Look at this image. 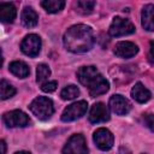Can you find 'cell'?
<instances>
[{"label":"cell","mask_w":154,"mask_h":154,"mask_svg":"<svg viewBox=\"0 0 154 154\" xmlns=\"http://www.w3.org/2000/svg\"><path fill=\"white\" fill-rule=\"evenodd\" d=\"M10 71H11L14 76H17V77H19V78H25V77H28L29 73H30L29 66H28L24 61H20V60L12 61V63L10 64Z\"/></svg>","instance_id":"17"},{"label":"cell","mask_w":154,"mask_h":154,"mask_svg":"<svg viewBox=\"0 0 154 154\" xmlns=\"http://www.w3.org/2000/svg\"><path fill=\"white\" fill-rule=\"evenodd\" d=\"M51 76V70L46 64H38L36 69V81L37 83H45V81L48 79Z\"/></svg>","instance_id":"19"},{"label":"cell","mask_w":154,"mask_h":154,"mask_svg":"<svg viewBox=\"0 0 154 154\" xmlns=\"http://www.w3.org/2000/svg\"><path fill=\"white\" fill-rule=\"evenodd\" d=\"M2 120H4L5 125L8 128H24L30 124L29 117L19 109L6 112L2 116Z\"/></svg>","instance_id":"6"},{"label":"cell","mask_w":154,"mask_h":154,"mask_svg":"<svg viewBox=\"0 0 154 154\" xmlns=\"http://www.w3.org/2000/svg\"><path fill=\"white\" fill-rule=\"evenodd\" d=\"M109 107L118 116H125L131 109L130 102L122 95H113L109 99Z\"/></svg>","instance_id":"11"},{"label":"cell","mask_w":154,"mask_h":154,"mask_svg":"<svg viewBox=\"0 0 154 154\" xmlns=\"http://www.w3.org/2000/svg\"><path fill=\"white\" fill-rule=\"evenodd\" d=\"M131 96L134 100H136L137 102L140 103H144L147 102L150 97H152V94L150 91L141 83V82H137L135 84V87L131 89Z\"/></svg>","instance_id":"14"},{"label":"cell","mask_w":154,"mask_h":154,"mask_svg":"<svg viewBox=\"0 0 154 154\" xmlns=\"http://www.w3.org/2000/svg\"><path fill=\"white\" fill-rule=\"evenodd\" d=\"M135 32V25L125 18L122 17H116L109 26V35L118 37V36H124V35H130Z\"/></svg>","instance_id":"5"},{"label":"cell","mask_w":154,"mask_h":154,"mask_svg":"<svg viewBox=\"0 0 154 154\" xmlns=\"http://www.w3.org/2000/svg\"><path fill=\"white\" fill-rule=\"evenodd\" d=\"M78 81L88 88L90 96L95 97L105 94L109 89V84L106 78L96 70L95 66H83L77 72Z\"/></svg>","instance_id":"2"},{"label":"cell","mask_w":154,"mask_h":154,"mask_svg":"<svg viewBox=\"0 0 154 154\" xmlns=\"http://www.w3.org/2000/svg\"><path fill=\"white\" fill-rule=\"evenodd\" d=\"M96 2L95 1H77L76 2V11L81 14H89L93 12Z\"/></svg>","instance_id":"20"},{"label":"cell","mask_w":154,"mask_h":154,"mask_svg":"<svg viewBox=\"0 0 154 154\" xmlns=\"http://www.w3.org/2000/svg\"><path fill=\"white\" fill-rule=\"evenodd\" d=\"M87 108H88V103L87 101H77V102H73L71 105H69L63 114H61V120L63 122H72V120H76L78 118H81L82 116H84V113L87 112Z\"/></svg>","instance_id":"7"},{"label":"cell","mask_w":154,"mask_h":154,"mask_svg":"<svg viewBox=\"0 0 154 154\" xmlns=\"http://www.w3.org/2000/svg\"><path fill=\"white\" fill-rule=\"evenodd\" d=\"M41 6L48 13H57L64 8L65 1H63V0H45L41 2Z\"/></svg>","instance_id":"18"},{"label":"cell","mask_w":154,"mask_h":154,"mask_svg":"<svg viewBox=\"0 0 154 154\" xmlns=\"http://www.w3.org/2000/svg\"><path fill=\"white\" fill-rule=\"evenodd\" d=\"M0 90H1V99H2V100L10 99V97H12V96L16 94L14 87H12V85H11L8 82H6L5 79H2L1 83H0Z\"/></svg>","instance_id":"22"},{"label":"cell","mask_w":154,"mask_h":154,"mask_svg":"<svg viewBox=\"0 0 154 154\" xmlns=\"http://www.w3.org/2000/svg\"><path fill=\"white\" fill-rule=\"evenodd\" d=\"M20 49L25 55L35 58L41 51V38H40V36H37L35 34L26 35L24 37V40L22 41V43H20Z\"/></svg>","instance_id":"8"},{"label":"cell","mask_w":154,"mask_h":154,"mask_svg":"<svg viewBox=\"0 0 154 154\" xmlns=\"http://www.w3.org/2000/svg\"><path fill=\"white\" fill-rule=\"evenodd\" d=\"M57 87H58V83L55 81H51V82H45L41 85V89L43 91H46V93H52V91H54L57 89Z\"/></svg>","instance_id":"24"},{"label":"cell","mask_w":154,"mask_h":154,"mask_svg":"<svg viewBox=\"0 0 154 154\" xmlns=\"http://www.w3.org/2000/svg\"><path fill=\"white\" fill-rule=\"evenodd\" d=\"M148 59H149L150 64L154 65V41L150 42V46H149V53H148Z\"/></svg>","instance_id":"25"},{"label":"cell","mask_w":154,"mask_h":154,"mask_svg":"<svg viewBox=\"0 0 154 154\" xmlns=\"http://www.w3.org/2000/svg\"><path fill=\"white\" fill-rule=\"evenodd\" d=\"M0 147H1V154H6V143L4 140L0 142Z\"/></svg>","instance_id":"26"},{"label":"cell","mask_w":154,"mask_h":154,"mask_svg":"<svg viewBox=\"0 0 154 154\" xmlns=\"http://www.w3.org/2000/svg\"><path fill=\"white\" fill-rule=\"evenodd\" d=\"M94 142L99 149L106 152L113 147L114 137L109 130H107L105 128H100L94 132Z\"/></svg>","instance_id":"9"},{"label":"cell","mask_w":154,"mask_h":154,"mask_svg":"<svg viewBox=\"0 0 154 154\" xmlns=\"http://www.w3.org/2000/svg\"><path fill=\"white\" fill-rule=\"evenodd\" d=\"M78 95H79V89L73 84H70V85L65 87L60 93V96L64 100H72V99L77 97Z\"/></svg>","instance_id":"21"},{"label":"cell","mask_w":154,"mask_h":154,"mask_svg":"<svg viewBox=\"0 0 154 154\" xmlns=\"http://www.w3.org/2000/svg\"><path fill=\"white\" fill-rule=\"evenodd\" d=\"M14 154H30V153L29 152H25V150H20V152H17Z\"/></svg>","instance_id":"27"},{"label":"cell","mask_w":154,"mask_h":154,"mask_svg":"<svg viewBox=\"0 0 154 154\" xmlns=\"http://www.w3.org/2000/svg\"><path fill=\"white\" fill-rule=\"evenodd\" d=\"M142 26L148 31H154V5L148 4L142 10Z\"/></svg>","instance_id":"15"},{"label":"cell","mask_w":154,"mask_h":154,"mask_svg":"<svg viewBox=\"0 0 154 154\" xmlns=\"http://www.w3.org/2000/svg\"><path fill=\"white\" fill-rule=\"evenodd\" d=\"M108 119H109V112L105 103L96 102L95 105L91 106L90 112H89V122L90 123L96 124V123L106 122Z\"/></svg>","instance_id":"10"},{"label":"cell","mask_w":154,"mask_h":154,"mask_svg":"<svg viewBox=\"0 0 154 154\" xmlns=\"http://www.w3.org/2000/svg\"><path fill=\"white\" fill-rule=\"evenodd\" d=\"M37 22H38V16L34 11V8L29 7V6L24 7V10L22 12V23H23V25L26 26V28H34V26H36Z\"/></svg>","instance_id":"16"},{"label":"cell","mask_w":154,"mask_h":154,"mask_svg":"<svg viewBox=\"0 0 154 154\" xmlns=\"http://www.w3.org/2000/svg\"><path fill=\"white\" fill-rule=\"evenodd\" d=\"M142 119H143V124H144L150 131H154V114H150V113L143 114Z\"/></svg>","instance_id":"23"},{"label":"cell","mask_w":154,"mask_h":154,"mask_svg":"<svg viewBox=\"0 0 154 154\" xmlns=\"http://www.w3.org/2000/svg\"><path fill=\"white\" fill-rule=\"evenodd\" d=\"M17 10L11 2H1L0 4V19L2 23H12L16 19Z\"/></svg>","instance_id":"13"},{"label":"cell","mask_w":154,"mask_h":154,"mask_svg":"<svg viewBox=\"0 0 154 154\" xmlns=\"http://www.w3.org/2000/svg\"><path fill=\"white\" fill-rule=\"evenodd\" d=\"M63 154H88V147L83 135H72L64 146Z\"/></svg>","instance_id":"4"},{"label":"cell","mask_w":154,"mask_h":154,"mask_svg":"<svg viewBox=\"0 0 154 154\" xmlns=\"http://www.w3.org/2000/svg\"><path fill=\"white\" fill-rule=\"evenodd\" d=\"M138 52V47L130 42V41H122L118 42L114 47V54L119 58H132L137 54Z\"/></svg>","instance_id":"12"},{"label":"cell","mask_w":154,"mask_h":154,"mask_svg":"<svg viewBox=\"0 0 154 154\" xmlns=\"http://www.w3.org/2000/svg\"><path fill=\"white\" fill-rule=\"evenodd\" d=\"M64 46L72 53H85L94 46L93 29L84 24H77L67 29L64 35Z\"/></svg>","instance_id":"1"},{"label":"cell","mask_w":154,"mask_h":154,"mask_svg":"<svg viewBox=\"0 0 154 154\" xmlns=\"http://www.w3.org/2000/svg\"><path fill=\"white\" fill-rule=\"evenodd\" d=\"M29 108L32 112V114L36 118H38L40 120H47L54 113L53 102L51 99H48L46 96H38V97L34 99L32 102L30 103Z\"/></svg>","instance_id":"3"}]
</instances>
